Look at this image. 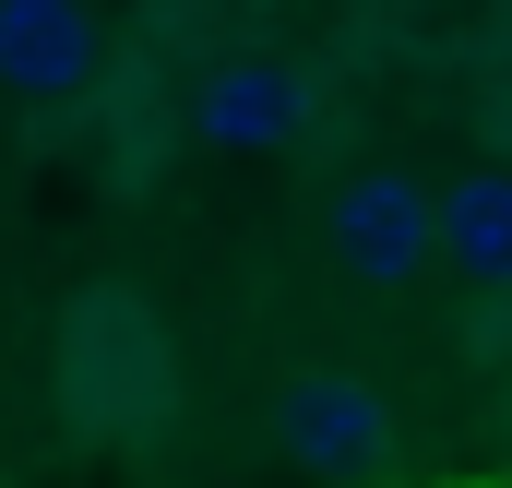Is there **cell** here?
<instances>
[{
  "instance_id": "6da1fadb",
  "label": "cell",
  "mask_w": 512,
  "mask_h": 488,
  "mask_svg": "<svg viewBox=\"0 0 512 488\" xmlns=\"http://www.w3.org/2000/svg\"><path fill=\"white\" fill-rule=\"evenodd\" d=\"M48 405L72 441L131 453L179 417V334L143 286H72L48 322Z\"/></svg>"
},
{
  "instance_id": "7a4b0ae2",
  "label": "cell",
  "mask_w": 512,
  "mask_h": 488,
  "mask_svg": "<svg viewBox=\"0 0 512 488\" xmlns=\"http://www.w3.org/2000/svg\"><path fill=\"white\" fill-rule=\"evenodd\" d=\"M274 453L298 465V477H382L393 465V405L358 381V369H298V381H274Z\"/></svg>"
},
{
  "instance_id": "3957f363",
  "label": "cell",
  "mask_w": 512,
  "mask_h": 488,
  "mask_svg": "<svg viewBox=\"0 0 512 488\" xmlns=\"http://www.w3.org/2000/svg\"><path fill=\"white\" fill-rule=\"evenodd\" d=\"M322 239H334V262H346L358 286H417V274L441 262V191H417L405 167H358V179L334 191Z\"/></svg>"
},
{
  "instance_id": "277c9868",
  "label": "cell",
  "mask_w": 512,
  "mask_h": 488,
  "mask_svg": "<svg viewBox=\"0 0 512 488\" xmlns=\"http://www.w3.org/2000/svg\"><path fill=\"white\" fill-rule=\"evenodd\" d=\"M0 84L24 108H84L108 84V36L96 0H0Z\"/></svg>"
},
{
  "instance_id": "5b68a950",
  "label": "cell",
  "mask_w": 512,
  "mask_h": 488,
  "mask_svg": "<svg viewBox=\"0 0 512 488\" xmlns=\"http://www.w3.org/2000/svg\"><path fill=\"white\" fill-rule=\"evenodd\" d=\"M191 131H203L215 155H274V143H298V131H310V84H298V60L227 48V60L203 72V96H191Z\"/></svg>"
},
{
  "instance_id": "8992f818",
  "label": "cell",
  "mask_w": 512,
  "mask_h": 488,
  "mask_svg": "<svg viewBox=\"0 0 512 488\" xmlns=\"http://www.w3.org/2000/svg\"><path fill=\"white\" fill-rule=\"evenodd\" d=\"M441 262H465L477 286H512V167H465L441 191Z\"/></svg>"
}]
</instances>
